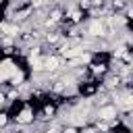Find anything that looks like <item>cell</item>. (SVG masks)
I'll return each instance as SVG.
<instances>
[{
  "label": "cell",
  "mask_w": 133,
  "mask_h": 133,
  "mask_svg": "<svg viewBox=\"0 0 133 133\" xmlns=\"http://www.w3.org/2000/svg\"><path fill=\"white\" fill-rule=\"evenodd\" d=\"M79 133H98L91 125H87V127H83V129H79Z\"/></svg>",
  "instance_id": "obj_6"
},
{
  "label": "cell",
  "mask_w": 133,
  "mask_h": 133,
  "mask_svg": "<svg viewBox=\"0 0 133 133\" xmlns=\"http://www.w3.org/2000/svg\"><path fill=\"white\" fill-rule=\"evenodd\" d=\"M15 133H23V131H15Z\"/></svg>",
  "instance_id": "obj_7"
},
{
  "label": "cell",
  "mask_w": 133,
  "mask_h": 133,
  "mask_svg": "<svg viewBox=\"0 0 133 133\" xmlns=\"http://www.w3.org/2000/svg\"><path fill=\"white\" fill-rule=\"evenodd\" d=\"M96 121H104V123H114L118 116H121V112H118V108L110 102V104H104V106H98L96 108Z\"/></svg>",
  "instance_id": "obj_2"
},
{
  "label": "cell",
  "mask_w": 133,
  "mask_h": 133,
  "mask_svg": "<svg viewBox=\"0 0 133 133\" xmlns=\"http://www.w3.org/2000/svg\"><path fill=\"white\" fill-rule=\"evenodd\" d=\"M21 66H19V62L15 60V58H10V56H2L0 58V77L8 83L10 81V77L19 71Z\"/></svg>",
  "instance_id": "obj_3"
},
{
  "label": "cell",
  "mask_w": 133,
  "mask_h": 133,
  "mask_svg": "<svg viewBox=\"0 0 133 133\" xmlns=\"http://www.w3.org/2000/svg\"><path fill=\"white\" fill-rule=\"evenodd\" d=\"M12 121H15L19 127L33 125V121H35V110H33V106H31V104H27V102H23V104H21V108L17 110V114L12 116Z\"/></svg>",
  "instance_id": "obj_1"
},
{
  "label": "cell",
  "mask_w": 133,
  "mask_h": 133,
  "mask_svg": "<svg viewBox=\"0 0 133 133\" xmlns=\"http://www.w3.org/2000/svg\"><path fill=\"white\" fill-rule=\"evenodd\" d=\"M131 77H133V71H131Z\"/></svg>",
  "instance_id": "obj_8"
},
{
  "label": "cell",
  "mask_w": 133,
  "mask_h": 133,
  "mask_svg": "<svg viewBox=\"0 0 133 133\" xmlns=\"http://www.w3.org/2000/svg\"><path fill=\"white\" fill-rule=\"evenodd\" d=\"M10 114L6 112V110H0V129H6L8 125H10Z\"/></svg>",
  "instance_id": "obj_4"
},
{
  "label": "cell",
  "mask_w": 133,
  "mask_h": 133,
  "mask_svg": "<svg viewBox=\"0 0 133 133\" xmlns=\"http://www.w3.org/2000/svg\"><path fill=\"white\" fill-rule=\"evenodd\" d=\"M6 108V96H4V89H0V110Z\"/></svg>",
  "instance_id": "obj_5"
}]
</instances>
